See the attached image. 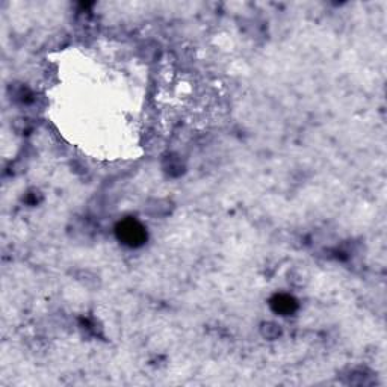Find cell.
I'll use <instances>...</instances> for the list:
<instances>
[{
  "label": "cell",
  "mask_w": 387,
  "mask_h": 387,
  "mask_svg": "<svg viewBox=\"0 0 387 387\" xmlns=\"http://www.w3.org/2000/svg\"><path fill=\"white\" fill-rule=\"evenodd\" d=\"M122 235H129L127 238V243H135V242H139L143 239V232H141V228L133 222H127L122 227Z\"/></svg>",
  "instance_id": "cell-1"
}]
</instances>
